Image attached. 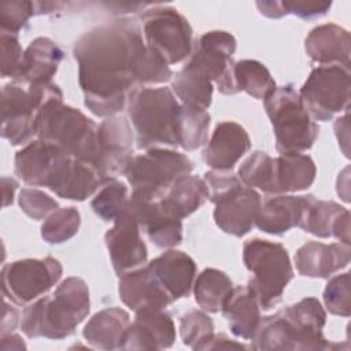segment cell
<instances>
[{
    "instance_id": "27",
    "label": "cell",
    "mask_w": 351,
    "mask_h": 351,
    "mask_svg": "<svg viewBox=\"0 0 351 351\" xmlns=\"http://www.w3.org/2000/svg\"><path fill=\"white\" fill-rule=\"evenodd\" d=\"M62 48L48 37H37L25 49L23 66L18 80L27 85L49 84L63 59Z\"/></svg>"
},
{
    "instance_id": "15",
    "label": "cell",
    "mask_w": 351,
    "mask_h": 351,
    "mask_svg": "<svg viewBox=\"0 0 351 351\" xmlns=\"http://www.w3.org/2000/svg\"><path fill=\"white\" fill-rule=\"evenodd\" d=\"M125 213L130 215L158 248H173L182 241V221L170 217L160 197L133 192Z\"/></svg>"
},
{
    "instance_id": "40",
    "label": "cell",
    "mask_w": 351,
    "mask_h": 351,
    "mask_svg": "<svg viewBox=\"0 0 351 351\" xmlns=\"http://www.w3.org/2000/svg\"><path fill=\"white\" fill-rule=\"evenodd\" d=\"M81 225L80 211L74 207L58 208L41 226V237L49 244H60L74 237Z\"/></svg>"
},
{
    "instance_id": "32",
    "label": "cell",
    "mask_w": 351,
    "mask_h": 351,
    "mask_svg": "<svg viewBox=\"0 0 351 351\" xmlns=\"http://www.w3.org/2000/svg\"><path fill=\"white\" fill-rule=\"evenodd\" d=\"M274 165L277 195L304 191L315 180V163L308 155L300 152L281 154L274 158Z\"/></svg>"
},
{
    "instance_id": "46",
    "label": "cell",
    "mask_w": 351,
    "mask_h": 351,
    "mask_svg": "<svg viewBox=\"0 0 351 351\" xmlns=\"http://www.w3.org/2000/svg\"><path fill=\"white\" fill-rule=\"evenodd\" d=\"M18 202L22 211L36 221L45 218L48 214L56 211L59 207L58 202L48 193L32 188H23L19 193Z\"/></svg>"
},
{
    "instance_id": "50",
    "label": "cell",
    "mask_w": 351,
    "mask_h": 351,
    "mask_svg": "<svg viewBox=\"0 0 351 351\" xmlns=\"http://www.w3.org/2000/svg\"><path fill=\"white\" fill-rule=\"evenodd\" d=\"M332 236L336 237L340 243L350 245V211L346 210L336 221L333 226Z\"/></svg>"
},
{
    "instance_id": "44",
    "label": "cell",
    "mask_w": 351,
    "mask_h": 351,
    "mask_svg": "<svg viewBox=\"0 0 351 351\" xmlns=\"http://www.w3.org/2000/svg\"><path fill=\"white\" fill-rule=\"evenodd\" d=\"M0 53H1V77H11L12 81L18 80L23 66L22 47L19 44L18 36L1 32L0 34Z\"/></svg>"
},
{
    "instance_id": "29",
    "label": "cell",
    "mask_w": 351,
    "mask_h": 351,
    "mask_svg": "<svg viewBox=\"0 0 351 351\" xmlns=\"http://www.w3.org/2000/svg\"><path fill=\"white\" fill-rule=\"evenodd\" d=\"M208 199V189L206 181L197 176H182L177 178L160 197L163 210L176 219H182L197 208H200Z\"/></svg>"
},
{
    "instance_id": "2",
    "label": "cell",
    "mask_w": 351,
    "mask_h": 351,
    "mask_svg": "<svg viewBox=\"0 0 351 351\" xmlns=\"http://www.w3.org/2000/svg\"><path fill=\"white\" fill-rule=\"evenodd\" d=\"M90 310L89 289L80 277H67L52 296L29 304L22 314L21 329L29 339L62 340L71 336Z\"/></svg>"
},
{
    "instance_id": "14",
    "label": "cell",
    "mask_w": 351,
    "mask_h": 351,
    "mask_svg": "<svg viewBox=\"0 0 351 351\" xmlns=\"http://www.w3.org/2000/svg\"><path fill=\"white\" fill-rule=\"evenodd\" d=\"M71 158L52 143L30 141L15 155V174L27 185L51 188Z\"/></svg>"
},
{
    "instance_id": "41",
    "label": "cell",
    "mask_w": 351,
    "mask_h": 351,
    "mask_svg": "<svg viewBox=\"0 0 351 351\" xmlns=\"http://www.w3.org/2000/svg\"><path fill=\"white\" fill-rule=\"evenodd\" d=\"M180 333L182 343L197 351L214 335V324L206 313L191 310L180 318Z\"/></svg>"
},
{
    "instance_id": "19",
    "label": "cell",
    "mask_w": 351,
    "mask_h": 351,
    "mask_svg": "<svg viewBox=\"0 0 351 351\" xmlns=\"http://www.w3.org/2000/svg\"><path fill=\"white\" fill-rule=\"evenodd\" d=\"M176 340V326L169 313L163 310L137 311L130 322L122 350H162Z\"/></svg>"
},
{
    "instance_id": "24",
    "label": "cell",
    "mask_w": 351,
    "mask_h": 351,
    "mask_svg": "<svg viewBox=\"0 0 351 351\" xmlns=\"http://www.w3.org/2000/svg\"><path fill=\"white\" fill-rule=\"evenodd\" d=\"M314 195H278L267 199L259 211L256 226L259 230L281 236L299 226L303 213Z\"/></svg>"
},
{
    "instance_id": "13",
    "label": "cell",
    "mask_w": 351,
    "mask_h": 351,
    "mask_svg": "<svg viewBox=\"0 0 351 351\" xmlns=\"http://www.w3.org/2000/svg\"><path fill=\"white\" fill-rule=\"evenodd\" d=\"M133 140L132 126L123 117H108L97 126L99 151L93 166L101 184L125 174L133 159Z\"/></svg>"
},
{
    "instance_id": "45",
    "label": "cell",
    "mask_w": 351,
    "mask_h": 351,
    "mask_svg": "<svg viewBox=\"0 0 351 351\" xmlns=\"http://www.w3.org/2000/svg\"><path fill=\"white\" fill-rule=\"evenodd\" d=\"M34 15L33 1H5L0 5L1 32L16 34L27 25Z\"/></svg>"
},
{
    "instance_id": "3",
    "label": "cell",
    "mask_w": 351,
    "mask_h": 351,
    "mask_svg": "<svg viewBox=\"0 0 351 351\" xmlns=\"http://www.w3.org/2000/svg\"><path fill=\"white\" fill-rule=\"evenodd\" d=\"M128 99V112L140 149L180 147L177 125L181 104L170 88L133 89Z\"/></svg>"
},
{
    "instance_id": "51",
    "label": "cell",
    "mask_w": 351,
    "mask_h": 351,
    "mask_svg": "<svg viewBox=\"0 0 351 351\" xmlns=\"http://www.w3.org/2000/svg\"><path fill=\"white\" fill-rule=\"evenodd\" d=\"M18 318H19L18 311L12 306H8V303L4 300L3 314H1V335L12 333V330L18 325Z\"/></svg>"
},
{
    "instance_id": "25",
    "label": "cell",
    "mask_w": 351,
    "mask_h": 351,
    "mask_svg": "<svg viewBox=\"0 0 351 351\" xmlns=\"http://www.w3.org/2000/svg\"><path fill=\"white\" fill-rule=\"evenodd\" d=\"M284 311L299 333L300 351H318L332 347L322 333L326 313L317 298H304L284 307Z\"/></svg>"
},
{
    "instance_id": "12",
    "label": "cell",
    "mask_w": 351,
    "mask_h": 351,
    "mask_svg": "<svg viewBox=\"0 0 351 351\" xmlns=\"http://www.w3.org/2000/svg\"><path fill=\"white\" fill-rule=\"evenodd\" d=\"M192 51L186 66L200 71L215 82L222 95H234L239 92L234 78L236 38L223 30H211L204 33Z\"/></svg>"
},
{
    "instance_id": "37",
    "label": "cell",
    "mask_w": 351,
    "mask_h": 351,
    "mask_svg": "<svg viewBox=\"0 0 351 351\" xmlns=\"http://www.w3.org/2000/svg\"><path fill=\"white\" fill-rule=\"evenodd\" d=\"M239 178L248 188H258L265 193L277 195L274 158L265 151H254L240 165Z\"/></svg>"
},
{
    "instance_id": "5",
    "label": "cell",
    "mask_w": 351,
    "mask_h": 351,
    "mask_svg": "<svg viewBox=\"0 0 351 351\" xmlns=\"http://www.w3.org/2000/svg\"><path fill=\"white\" fill-rule=\"evenodd\" d=\"M63 99L56 84L27 85L19 81L8 82L1 90V137L12 145L30 143L37 136V121L43 107Z\"/></svg>"
},
{
    "instance_id": "8",
    "label": "cell",
    "mask_w": 351,
    "mask_h": 351,
    "mask_svg": "<svg viewBox=\"0 0 351 351\" xmlns=\"http://www.w3.org/2000/svg\"><path fill=\"white\" fill-rule=\"evenodd\" d=\"M145 44L167 64H176L193 51L192 27L188 19L170 5H154L141 15Z\"/></svg>"
},
{
    "instance_id": "20",
    "label": "cell",
    "mask_w": 351,
    "mask_h": 351,
    "mask_svg": "<svg viewBox=\"0 0 351 351\" xmlns=\"http://www.w3.org/2000/svg\"><path fill=\"white\" fill-rule=\"evenodd\" d=\"M250 148L247 130L233 121H223L215 126L202 158L213 170H232Z\"/></svg>"
},
{
    "instance_id": "36",
    "label": "cell",
    "mask_w": 351,
    "mask_h": 351,
    "mask_svg": "<svg viewBox=\"0 0 351 351\" xmlns=\"http://www.w3.org/2000/svg\"><path fill=\"white\" fill-rule=\"evenodd\" d=\"M210 114L206 110L182 104L178 112V145L186 151L200 148L207 143Z\"/></svg>"
},
{
    "instance_id": "42",
    "label": "cell",
    "mask_w": 351,
    "mask_h": 351,
    "mask_svg": "<svg viewBox=\"0 0 351 351\" xmlns=\"http://www.w3.org/2000/svg\"><path fill=\"white\" fill-rule=\"evenodd\" d=\"M324 303L330 314L340 317H350V273L337 274L332 277L324 289Z\"/></svg>"
},
{
    "instance_id": "30",
    "label": "cell",
    "mask_w": 351,
    "mask_h": 351,
    "mask_svg": "<svg viewBox=\"0 0 351 351\" xmlns=\"http://www.w3.org/2000/svg\"><path fill=\"white\" fill-rule=\"evenodd\" d=\"M100 184L101 180L92 165L71 158L49 189L62 199L82 202L92 196Z\"/></svg>"
},
{
    "instance_id": "21",
    "label": "cell",
    "mask_w": 351,
    "mask_h": 351,
    "mask_svg": "<svg viewBox=\"0 0 351 351\" xmlns=\"http://www.w3.org/2000/svg\"><path fill=\"white\" fill-rule=\"evenodd\" d=\"M351 250L348 244L308 241L295 254L299 274L311 278H329L336 271L348 266Z\"/></svg>"
},
{
    "instance_id": "48",
    "label": "cell",
    "mask_w": 351,
    "mask_h": 351,
    "mask_svg": "<svg viewBox=\"0 0 351 351\" xmlns=\"http://www.w3.org/2000/svg\"><path fill=\"white\" fill-rule=\"evenodd\" d=\"M280 3L282 15L293 14L302 19L324 16L332 7V1L325 0H284Z\"/></svg>"
},
{
    "instance_id": "7",
    "label": "cell",
    "mask_w": 351,
    "mask_h": 351,
    "mask_svg": "<svg viewBox=\"0 0 351 351\" xmlns=\"http://www.w3.org/2000/svg\"><path fill=\"white\" fill-rule=\"evenodd\" d=\"M263 104L273 126L276 149L280 154L302 152L313 147L319 128L306 111L292 84L276 88Z\"/></svg>"
},
{
    "instance_id": "22",
    "label": "cell",
    "mask_w": 351,
    "mask_h": 351,
    "mask_svg": "<svg viewBox=\"0 0 351 351\" xmlns=\"http://www.w3.org/2000/svg\"><path fill=\"white\" fill-rule=\"evenodd\" d=\"M307 56L321 66L339 64L350 67V33L335 23L314 27L304 40Z\"/></svg>"
},
{
    "instance_id": "43",
    "label": "cell",
    "mask_w": 351,
    "mask_h": 351,
    "mask_svg": "<svg viewBox=\"0 0 351 351\" xmlns=\"http://www.w3.org/2000/svg\"><path fill=\"white\" fill-rule=\"evenodd\" d=\"M137 84H165L171 80L173 71L163 58L145 44V49L137 66Z\"/></svg>"
},
{
    "instance_id": "54",
    "label": "cell",
    "mask_w": 351,
    "mask_h": 351,
    "mask_svg": "<svg viewBox=\"0 0 351 351\" xmlns=\"http://www.w3.org/2000/svg\"><path fill=\"white\" fill-rule=\"evenodd\" d=\"M33 5H34V15H40V14H51V12H53L56 8L62 7L63 3L33 1Z\"/></svg>"
},
{
    "instance_id": "16",
    "label": "cell",
    "mask_w": 351,
    "mask_h": 351,
    "mask_svg": "<svg viewBox=\"0 0 351 351\" xmlns=\"http://www.w3.org/2000/svg\"><path fill=\"white\" fill-rule=\"evenodd\" d=\"M108 255L115 273L122 274L143 266L147 262L148 251L141 237L138 223L123 213L104 236Z\"/></svg>"
},
{
    "instance_id": "1",
    "label": "cell",
    "mask_w": 351,
    "mask_h": 351,
    "mask_svg": "<svg viewBox=\"0 0 351 351\" xmlns=\"http://www.w3.org/2000/svg\"><path fill=\"white\" fill-rule=\"evenodd\" d=\"M144 49L141 29L130 18L95 26L75 41L78 82L92 114L108 118L123 110Z\"/></svg>"
},
{
    "instance_id": "33",
    "label": "cell",
    "mask_w": 351,
    "mask_h": 351,
    "mask_svg": "<svg viewBox=\"0 0 351 351\" xmlns=\"http://www.w3.org/2000/svg\"><path fill=\"white\" fill-rule=\"evenodd\" d=\"M171 88L185 106L207 110L213 101V82L200 71L184 66L171 80Z\"/></svg>"
},
{
    "instance_id": "18",
    "label": "cell",
    "mask_w": 351,
    "mask_h": 351,
    "mask_svg": "<svg viewBox=\"0 0 351 351\" xmlns=\"http://www.w3.org/2000/svg\"><path fill=\"white\" fill-rule=\"evenodd\" d=\"M118 292L123 304L134 313L143 310H165V307L174 302L148 266L137 267L122 274Z\"/></svg>"
},
{
    "instance_id": "4",
    "label": "cell",
    "mask_w": 351,
    "mask_h": 351,
    "mask_svg": "<svg viewBox=\"0 0 351 351\" xmlns=\"http://www.w3.org/2000/svg\"><path fill=\"white\" fill-rule=\"evenodd\" d=\"M37 137L63 148L78 160L92 166L96 162V123L80 110L63 104V99H53L43 107L37 121Z\"/></svg>"
},
{
    "instance_id": "11",
    "label": "cell",
    "mask_w": 351,
    "mask_h": 351,
    "mask_svg": "<svg viewBox=\"0 0 351 351\" xmlns=\"http://www.w3.org/2000/svg\"><path fill=\"white\" fill-rule=\"evenodd\" d=\"M62 273V263L52 256L7 263L1 269L3 295L18 306L27 304L48 292Z\"/></svg>"
},
{
    "instance_id": "17",
    "label": "cell",
    "mask_w": 351,
    "mask_h": 351,
    "mask_svg": "<svg viewBox=\"0 0 351 351\" xmlns=\"http://www.w3.org/2000/svg\"><path fill=\"white\" fill-rule=\"evenodd\" d=\"M261 207L259 193L241 185L215 203L214 221L222 232L241 237L256 223Z\"/></svg>"
},
{
    "instance_id": "47",
    "label": "cell",
    "mask_w": 351,
    "mask_h": 351,
    "mask_svg": "<svg viewBox=\"0 0 351 351\" xmlns=\"http://www.w3.org/2000/svg\"><path fill=\"white\" fill-rule=\"evenodd\" d=\"M208 199L215 204L218 200L243 185L240 178L230 173V170H211L204 174Z\"/></svg>"
},
{
    "instance_id": "34",
    "label": "cell",
    "mask_w": 351,
    "mask_h": 351,
    "mask_svg": "<svg viewBox=\"0 0 351 351\" xmlns=\"http://www.w3.org/2000/svg\"><path fill=\"white\" fill-rule=\"evenodd\" d=\"M232 289L233 284L226 273L214 267L204 269L193 284L196 303L208 313H218Z\"/></svg>"
},
{
    "instance_id": "28",
    "label": "cell",
    "mask_w": 351,
    "mask_h": 351,
    "mask_svg": "<svg viewBox=\"0 0 351 351\" xmlns=\"http://www.w3.org/2000/svg\"><path fill=\"white\" fill-rule=\"evenodd\" d=\"M221 311L236 337L252 339L261 322V306L248 287L233 288Z\"/></svg>"
},
{
    "instance_id": "38",
    "label": "cell",
    "mask_w": 351,
    "mask_h": 351,
    "mask_svg": "<svg viewBox=\"0 0 351 351\" xmlns=\"http://www.w3.org/2000/svg\"><path fill=\"white\" fill-rule=\"evenodd\" d=\"M346 210V207L335 202L317 200L313 197L303 213L299 228L319 239L332 237L333 226Z\"/></svg>"
},
{
    "instance_id": "23",
    "label": "cell",
    "mask_w": 351,
    "mask_h": 351,
    "mask_svg": "<svg viewBox=\"0 0 351 351\" xmlns=\"http://www.w3.org/2000/svg\"><path fill=\"white\" fill-rule=\"evenodd\" d=\"M173 300L189 296L196 276L195 261L182 251L169 250L148 263Z\"/></svg>"
},
{
    "instance_id": "52",
    "label": "cell",
    "mask_w": 351,
    "mask_h": 351,
    "mask_svg": "<svg viewBox=\"0 0 351 351\" xmlns=\"http://www.w3.org/2000/svg\"><path fill=\"white\" fill-rule=\"evenodd\" d=\"M1 185H3V206L7 207V206L12 204L14 193L18 188V182L14 178L3 177L1 178Z\"/></svg>"
},
{
    "instance_id": "6",
    "label": "cell",
    "mask_w": 351,
    "mask_h": 351,
    "mask_svg": "<svg viewBox=\"0 0 351 351\" xmlns=\"http://www.w3.org/2000/svg\"><path fill=\"white\" fill-rule=\"evenodd\" d=\"M243 261L252 273L248 288L256 296L261 308L277 306L285 287L293 278V269L288 251L280 243L251 239L243 244Z\"/></svg>"
},
{
    "instance_id": "10",
    "label": "cell",
    "mask_w": 351,
    "mask_h": 351,
    "mask_svg": "<svg viewBox=\"0 0 351 351\" xmlns=\"http://www.w3.org/2000/svg\"><path fill=\"white\" fill-rule=\"evenodd\" d=\"M192 170L193 163L186 155L155 147L133 156L125 176L133 192L162 197L177 178L191 174Z\"/></svg>"
},
{
    "instance_id": "53",
    "label": "cell",
    "mask_w": 351,
    "mask_h": 351,
    "mask_svg": "<svg viewBox=\"0 0 351 351\" xmlns=\"http://www.w3.org/2000/svg\"><path fill=\"white\" fill-rule=\"evenodd\" d=\"M26 346L21 336L14 333L1 335V350H25Z\"/></svg>"
},
{
    "instance_id": "35",
    "label": "cell",
    "mask_w": 351,
    "mask_h": 351,
    "mask_svg": "<svg viewBox=\"0 0 351 351\" xmlns=\"http://www.w3.org/2000/svg\"><path fill=\"white\" fill-rule=\"evenodd\" d=\"M234 78L239 92L244 90L259 100H265L277 88L267 67L252 59H243L234 63Z\"/></svg>"
},
{
    "instance_id": "39",
    "label": "cell",
    "mask_w": 351,
    "mask_h": 351,
    "mask_svg": "<svg viewBox=\"0 0 351 351\" xmlns=\"http://www.w3.org/2000/svg\"><path fill=\"white\" fill-rule=\"evenodd\" d=\"M128 202V186L115 178L104 182L103 188L93 197L90 206L95 214L103 221L114 222L125 213Z\"/></svg>"
},
{
    "instance_id": "9",
    "label": "cell",
    "mask_w": 351,
    "mask_h": 351,
    "mask_svg": "<svg viewBox=\"0 0 351 351\" xmlns=\"http://www.w3.org/2000/svg\"><path fill=\"white\" fill-rule=\"evenodd\" d=\"M350 88V67L326 64L311 70L299 96L313 119L330 121L335 114L348 111Z\"/></svg>"
},
{
    "instance_id": "49",
    "label": "cell",
    "mask_w": 351,
    "mask_h": 351,
    "mask_svg": "<svg viewBox=\"0 0 351 351\" xmlns=\"http://www.w3.org/2000/svg\"><path fill=\"white\" fill-rule=\"evenodd\" d=\"M232 348H236V350H247L248 347L236 341V340H232L229 339L226 335L223 333H217V335H213L202 347L200 350H232Z\"/></svg>"
},
{
    "instance_id": "26",
    "label": "cell",
    "mask_w": 351,
    "mask_h": 351,
    "mask_svg": "<svg viewBox=\"0 0 351 351\" xmlns=\"http://www.w3.org/2000/svg\"><path fill=\"white\" fill-rule=\"evenodd\" d=\"M130 315L123 308L110 307L96 313L85 325L82 336L86 343L97 350H122Z\"/></svg>"
},
{
    "instance_id": "31",
    "label": "cell",
    "mask_w": 351,
    "mask_h": 351,
    "mask_svg": "<svg viewBox=\"0 0 351 351\" xmlns=\"http://www.w3.org/2000/svg\"><path fill=\"white\" fill-rule=\"evenodd\" d=\"M252 350H299L300 339L292 321L285 314L284 308L274 315L261 318L258 329L252 336Z\"/></svg>"
}]
</instances>
